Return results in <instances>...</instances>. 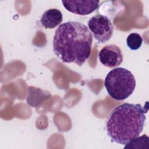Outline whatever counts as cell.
Segmentation results:
<instances>
[{
  "label": "cell",
  "instance_id": "277c9868",
  "mask_svg": "<svg viewBox=\"0 0 149 149\" xmlns=\"http://www.w3.org/2000/svg\"><path fill=\"white\" fill-rule=\"evenodd\" d=\"M87 24L88 29L98 42L105 43L112 37L113 26L107 16L95 15L90 19Z\"/></svg>",
  "mask_w": 149,
  "mask_h": 149
},
{
  "label": "cell",
  "instance_id": "3957f363",
  "mask_svg": "<svg viewBox=\"0 0 149 149\" xmlns=\"http://www.w3.org/2000/svg\"><path fill=\"white\" fill-rule=\"evenodd\" d=\"M104 85L113 99L122 101L127 98L136 88V79L132 73L124 68H116L107 75Z\"/></svg>",
  "mask_w": 149,
  "mask_h": 149
},
{
  "label": "cell",
  "instance_id": "52a82bcc",
  "mask_svg": "<svg viewBox=\"0 0 149 149\" xmlns=\"http://www.w3.org/2000/svg\"><path fill=\"white\" fill-rule=\"evenodd\" d=\"M51 97V94L48 91L34 86L28 87L27 103L32 107L39 106L44 101Z\"/></svg>",
  "mask_w": 149,
  "mask_h": 149
},
{
  "label": "cell",
  "instance_id": "7a4b0ae2",
  "mask_svg": "<svg viewBox=\"0 0 149 149\" xmlns=\"http://www.w3.org/2000/svg\"><path fill=\"white\" fill-rule=\"evenodd\" d=\"M148 106L124 103L115 108L105 125L108 136L113 142L125 145L139 136L146 119Z\"/></svg>",
  "mask_w": 149,
  "mask_h": 149
},
{
  "label": "cell",
  "instance_id": "6da1fadb",
  "mask_svg": "<svg viewBox=\"0 0 149 149\" xmlns=\"http://www.w3.org/2000/svg\"><path fill=\"white\" fill-rule=\"evenodd\" d=\"M93 34L88 28L79 22H65L57 28L53 38V51L65 63L81 66L91 54Z\"/></svg>",
  "mask_w": 149,
  "mask_h": 149
},
{
  "label": "cell",
  "instance_id": "5b68a950",
  "mask_svg": "<svg viewBox=\"0 0 149 149\" xmlns=\"http://www.w3.org/2000/svg\"><path fill=\"white\" fill-rule=\"evenodd\" d=\"M99 59L105 66L114 68L122 63L123 54L119 47L115 44H109L104 46L100 50Z\"/></svg>",
  "mask_w": 149,
  "mask_h": 149
},
{
  "label": "cell",
  "instance_id": "ba28073f",
  "mask_svg": "<svg viewBox=\"0 0 149 149\" xmlns=\"http://www.w3.org/2000/svg\"><path fill=\"white\" fill-rule=\"evenodd\" d=\"M63 20L62 12L57 9H49L41 16L40 23L45 29H54L60 24Z\"/></svg>",
  "mask_w": 149,
  "mask_h": 149
},
{
  "label": "cell",
  "instance_id": "8992f818",
  "mask_svg": "<svg viewBox=\"0 0 149 149\" xmlns=\"http://www.w3.org/2000/svg\"><path fill=\"white\" fill-rule=\"evenodd\" d=\"M69 12L81 16L91 13L99 7V1H62Z\"/></svg>",
  "mask_w": 149,
  "mask_h": 149
},
{
  "label": "cell",
  "instance_id": "9c48e42d",
  "mask_svg": "<svg viewBox=\"0 0 149 149\" xmlns=\"http://www.w3.org/2000/svg\"><path fill=\"white\" fill-rule=\"evenodd\" d=\"M149 146V138L146 134L137 137L130 141L124 147V149H148Z\"/></svg>",
  "mask_w": 149,
  "mask_h": 149
},
{
  "label": "cell",
  "instance_id": "30bf717a",
  "mask_svg": "<svg viewBox=\"0 0 149 149\" xmlns=\"http://www.w3.org/2000/svg\"><path fill=\"white\" fill-rule=\"evenodd\" d=\"M126 43L129 48L132 50H137L141 46L143 38L139 34L132 33L127 36Z\"/></svg>",
  "mask_w": 149,
  "mask_h": 149
}]
</instances>
